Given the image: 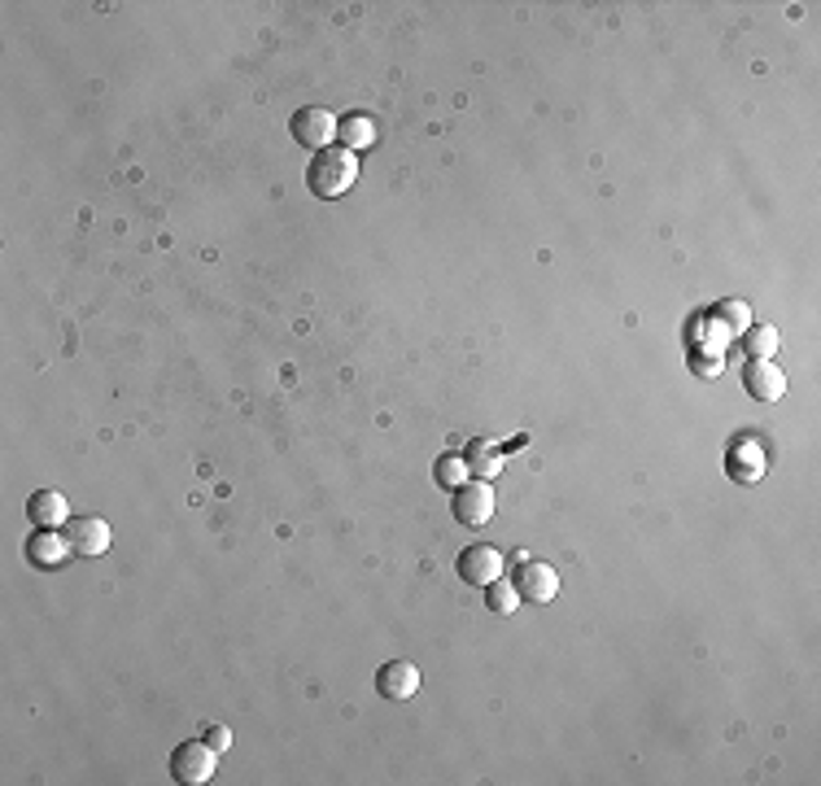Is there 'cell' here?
Segmentation results:
<instances>
[{
    "label": "cell",
    "instance_id": "cell-1",
    "mask_svg": "<svg viewBox=\"0 0 821 786\" xmlns=\"http://www.w3.org/2000/svg\"><path fill=\"white\" fill-rule=\"evenodd\" d=\"M355 180H359V153H350V149H342V145L320 149V153L311 158V166H307V188H311L315 197H324V201L346 197V193L355 188Z\"/></svg>",
    "mask_w": 821,
    "mask_h": 786
},
{
    "label": "cell",
    "instance_id": "cell-2",
    "mask_svg": "<svg viewBox=\"0 0 821 786\" xmlns=\"http://www.w3.org/2000/svg\"><path fill=\"white\" fill-rule=\"evenodd\" d=\"M171 778L180 786H206L215 778V765H219V752L206 743V739H188L171 752Z\"/></svg>",
    "mask_w": 821,
    "mask_h": 786
},
{
    "label": "cell",
    "instance_id": "cell-3",
    "mask_svg": "<svg viewBox=\"0 0 821 786\" xmlns=\"http://www.w3.org/2000/svg\"><path fill=\"white\" fill-rule=\"evenodd\" d=\"M454 573H459L467 586L485 590L489 581H498V577H502V551H498V546H489V542H472V546H463V551H459Z\"/></svg>",
    "mask_w": 821,
    "mask_h": 786
},
{
    "label": "cell",
    "instance_id": "cell-4",
    "mask_svg": "<svg viewBox=\"0 0 821 786\" xmlns=\"http://www.w3.org/2000/svg\"><path fill=\"white\" fill-rule=\"evenodd\" d=\"M293 140L298 145H307V149H328V145H337V127H342V118L333 114V109H324V105H311V109H298L293 114Z\"/></svg>",
    "mask_w": 821,
    "mask_h": 786
},
{
    "label": "cell",
    "instance_id": "cell-5",
    "mask_svg": "<svg viewBox=\"0 0 821 786\" xmlns=\"http://www.w3.org/2000/svg\"><path fill=\"white\" fill-rule=\"evenodd\" d=\"M450 511H454V520L467 524V529L489 524V520H494V489H489V481H463V485L454 489V498H450Z\"/></svg>",
    "mask_w": 821,
    "mask_h": 786
},
{
    "label": "cell",
    "instance_id": "cell-6",
    "mask_svg": "<svg viewBox=\"0 0 821 786\" xmlns=\"http://www.w3.org/2000/svg\"><path fill=\"white\" fill-rule=\"evenodd\" d=\"M520 603H551L559 594V573L551 564H537V559H520L516 577H511Z\"/></svg>",
    "mask_w": 821,
    "mask_h": 786
},
{
    "label": "cell",
    "instance_id": "cell-7",
    "mask_svg": "<svg viewBox=\"0 0 821 786\" xmlns=\"http://www.w3.org/2000/svg\"><path fill=\"white\" fill-rule=\"evenodd\" d=\"M61 533H66L70 551L83 555V559H96V555L109 551V524H105L101 516H70Z\"/></svg>",
    "mask_w": 821,
    "mask_h": 786
},
{
    "label": "cell",
    "instance_id": "cell-8",
    "mask_svg": "<svg viewBox=\"0 0 821 786\" xmlns=\"http://www.w3.org/2000/svg\"><path fill=\"white\" fill-rule=\"evenodd\" d=\"M22 551H26V564H31V568H39V573H57V568H66V559L74 555V551H70V542H66V533H53V529L31 533Z\"/></svg>",
    "mask_w": 821,
    "mask_h": 786
},
{
    "label": "cell",
    "instance_id": "cell-9",
    "mask_svg": "<svg viewBox=\"0 0 821 786\" xmlns=\"http://www.w3.org/2000/svg\"><path fill=\"white\" fill-rule=\"evenodd\" d=\"M26 520H31L35 529H66V520H70L66 494H61V489H35V494L26 498Z\"/></svg>",
    "mask_w": 821,
    "mask_h": 786
},
{
    "label": "cell",
    "instance_id": "cell-10",
    "mask_svg": "<svg viewBox=\"0 0 821 786\" xmlns=\"http://www.w3.org/2000/svg\"><path fill=\"white\" fill-rule=\"evenodd\" d=\"M743 385H748V393L756 402H778L787 393V377H783V368L774 359H752L743 368Z\"/></svg>",
    "mask_w": 821,
    "mask_h": 786
},
{
    "label": "cell",
    "instance_id": "cell-11",
    "mask_svg": "<svg viewBox=\"0 0 821 786\" xmlns=\"http://www.w3.org/2000/svg\"><path fill=\"white\" fill-rule=\"evenodd\" d=\"M765 450H761V441H752V437H739L735 446H730V454H726V472L735 476V481H743V485H752V481H761L765 476Z\"/></svg>",
    "mask_w": 821,
    "mask_h": 786
},
{
    "label": "cell",
    "instance_id": "cell-12",
    "mask_svg": "<svg viewBox=\"0 0 821 786\" xmlns=\"http://www.w3.org/2000/svg\"><path fill=\"white\" fill-rule=\"evenodd\" d=\"M377 691H381L385 700L403 704V700H410V695L419 691V669H415L410 660H390V664H381V669H377Z\"/></svg>",
    "mask_w": 821,
    "mask_h": 786
},
{
    "label": "cell",
    "instance_id": "cell-13",
    "mask_svg": "<svg viewBox=\"0 0 821 786\" xmlns=\"http://www.w3.org/2000/svg\"><path fill=\"white\" fill-rule=\"evenodd\" d=\"M463 459H467V472H472L476 481H494V476H498V472L507 467L502 450H498L494 441H481V437H476V441L467 446V454H463Z\"/></svg>",
    "mask_w": 821,
    "mask_h": 786
},
{
    "label": "cell",
    "instance_id": "cell-14",
    "mask_svg": "<svg viewBox=\"0 0 821 786\" xmlns=\"http://www.w3.org/2000/svg\"><path fill=\"white\" fill-rule=\"evenodd\" d=\"M372 140H377V127H372L368 114H346V118H342V127H337V145H342V149L359 153V149H368Z\"/></svg>",
    "mask_w": 821,
    "mask_h": 786
},
{
    "label": "cell",
    "instance_id": "cell-15",
    "mask_svg": "<svg viewBox=\"0 0 821 786\" xmlns=\"http://www.w3.org/2000/svg\"><path fill=\"white\" fill-rule=\"evenodd\" d=\"M743 342H748V355H752V359H774V355H778V328H774V324H752V328L743 333Z\"/></svg>",
    "mask_w": 821,
    "mask_h": 786
},
{
    "label": "cell",
    "instance_id": "cell-16",
    "mask_svg": "<svg viewBox=\"0 0 821 786\" xmlns=\"http://www.w3.org/2000/svg\"><path fill=\"white\" fill-rule=\"evenodd\" d=\"M467 476H472V472H467V459H459V454H441L437 467H432V481H437L441 489H459Z\"/></svg>",
    "mask_w": 821,
    "mask_h": 786
},
{
    "label": "cell",
    "instance_id": "cell-17",
    "mask_svg": "<svg viewBox=\"0 0 821 786\" xmlns=\"http://www.w3.org/2000/svg\"><path fill=\"white\" fill-rule=\"evenodd\" d=\"M485 603H489V612H498V616H507V612H516L520 608V594H516V586L511 581H489L485 586Z\"/></svg>",
    "mask_w": 821,
    "mask_h": 786
},
{
    "label": "cell",
    "instance_id": "cell-18",
    "mask_svg": "<svg viewBox=\"0 0 821 786\" xmlns=\"http://www.w3.org/2000/svg\"><path fill=\"white\" fill-rule=\"evenodd\" d=\"M721 315L735 320V324H730L735 333H748V328H752V311H748L743 302H721Z\"/></svg>",
    "mask_w": 821,
    "mask_h": 786
},
{
    "label": "cell",
    "instance_id": "cell-19",
    "mask_svg": "<svg viewBox=\"0 0 821 786\" xmlns=\"http://www.w3.org/2000/svg\"><path fill=\"white\" fill-rule=\"evenodd\" d=\"M201 739H206V743H210L219 756L232 748V730H228V726H206V730H201Z\"/></svg>",
    "mask_w": 821,
    "mask_h": 786
}]
</instances>
